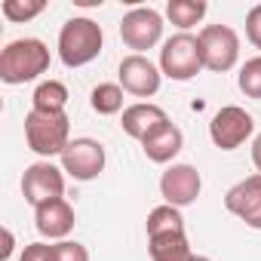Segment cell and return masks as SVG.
I'll use <instances>...</instances> for the list:
<instances>
[{
  "instance_id": "6da1fadb",
  "label": "cell",
  "mask_w": 261,
  "mask_h": 261,
  "mask_svg": "<svg viewBox=\"0 0 261 261\" xmlns=\"http://www.w3.org/2000/svg\"><path fill=\"white\" fill-rule=\"evenodd\" d=\"M49 68V49L37 37H22L7 43L0 53V80L4 83H28L46 74Z\"/></svg>"
},
{
  "instance_id": "7a4b0ae2",
  "label": "cell",
  "mask_w": 261,
  "mask_h": 261,
  "mask_svg": "<svg viewBox=\"0 0 261 261\" xmlns=\"http://www.w3.org/2000/svg\"><path fill=\"white\" fill-rule=\"evenodd\" d=\"M101 43H105V34L92 19H83V16L68 19L59 31V59L68 68H83L92 59H98Z\"/></svg>"
},
{
  "instance_id": "3957f363",
  "label": "cell",
  "mask_w": 261,
  "mask_h": 261,
  "mask_svg": "<svg viewBox=\"0 0 261 261\" xmlns=\"http://www.w3.org/2000/svg\"><path fill=\"white\" fill-rule=\"evenodd\" d=\"M25 139L28 148L40 157L65 154V148L71 145V120L68 114H46L31 108L25 117Z\"/></svg>"
},
{
  "instance_id": "277c9868",
  "label": "cell",
  "mask_w": 261,
  "mask_h": 261,
  "mask_svg": "<svg viewBox=\"0 0 261 261\" xmlns=\"http://www.w3.org/2000/svg\"><path fill=\"white\" fill-rule=\"evenodd\" d=\"M197 43H200L203 68H209L215 74L230 71L240 59V37L230 25H206L197 34Z\"/></svg>"
},
{
  "instance_id": "5b68a950",
  "label": "cell",
  "mask_w": 261,
  "mask_h": 261,
  "mask_svg": "<svg viewBox=\"0 0 261 261\" xmlns=\"http://www.w3.org/2000/svg\"><path fill=\"white\" fill-rule=\"evenodd\" d=\"M160 71L172 80H191L203 71V59H200V43L191 34H175L163 43L160 49Z\"/></svg>"
},
{
  "instance_id": "8992f818",
  "label": "cell",
  "mask_w": 261,
  "mask_h": 261,
  "mask_svg": "<svg viewBox=\"0 0 261 261\" xmlns=\"http://www.w3.org/2000/svg\"><path fill=\"white\" fill-rule=\"evenodd\" d=\"M120 37L129 49H136V56H142L145 49L157 46L163 37V16L151 7H136L129 10L120 22Z\"/></svg>"
},
{
  "instance_id": "52a82bcc",
  "label": "cell",
  "mask_w": 261,
  "mask_h": 261,
  "mask_svg": "<svg viewBox=\"0 0 261 261\" xmlns=\"http://www.w3.org/2000/svg\"><path fill=\"white\" fill-rule=\"evenodd\" d=\"M65 169L53 166L49 160H40V163H31L22 175V194L25 200L37 209L49 200H59L65 194Z\"/></svg>"
},
{
  "instance_id": "ba28073f",
  "label": "cell",
  "mask_w": 261,
  "mask_h": 261,
  "mask_svg": "<svg viewBox=\"0 0 261 261\" xmlns=\"http://www.w3.org/2000/svg\"><path fill=\"white\" fill-rule=\"evenodd\" d=\"M252 129H255L252 114H246V111L237 108V105H227V108H221V111L212 117L209 136H212L215 148H221V151H237V148L252 136Z\"/></svg>"
},
{
  "instance_id": "9c48e42d",
  "label": "cell",
  "mask_w": 261,
  "mask_h": 261,
  "mask_svg": "<svg viewBox=\"0 0 261 261\" xmlns=\"http://www.w3.org/2000/svg\"><path fill=\"white\" fill-rule=\"evenodd\" d=\"M62 169L77 181H92L105 169V148L95 139H74L62 154Z\"/></svg>"
},
{
  "instance_id": "30bf717a",
  "label": "cell",
  "mask_w": 261,
  "mask_h": 261,
  "mask_svg": "<svg viewBox=\"0 0 261 261\" xmlns=\"http://www.w3.org/2000/svg\"><path fill=\"white\" fill-rule=\"evenodd\" d=\"M120 86H123V92H129V95H139V98H148V95H154L157 89H160V80H163V71L151 62V59H145V56H126L123 62H120Z\"/></svg>"
},
{
  "instance_id": "8fae6325",
  "label": "cell",
  "mask_w": 261,
  "mask_h": 261,
  "mask_svg": "<svg viewBox=\"0 0 261 261\" xmlns=\"http://www.w3.org/2000/svg\"><path fill=\"white\" fill-rule=\"evenodd\" d=\"M200 188H203V178L200 172L191 166V163H175L163 172L160 178V194L169 206L181 209V206H191L197 197H200Z\"/></svg>"
},
{
  "instance_id": "7c38bea8",
  "label": "cell",
  "mask_w": 261,
  "mask_h": 261,
  "mask_svg": "<svg viewBox=\"0 0 261 261\" xmlns=\"http://www.w3.org/2000/svg\"><path fill=\"white\" fill-rule=\"evenodd\" d=\"M224 206L240 221H246L249 227L261 230V175H249V178L237 181L224 194Z\"/></svg>"
},
{
  "instance_id": "4fadbf2b",
  "label": "cell",
  "mask_w": 261,
  "mask_h": 261,
  "mask_svg": "<svg viewBox=\"0 0 261 261\" xmlns=\"http://www.w3.org/2000/svg\"><path fill=\"white\" fill-rule=\"evenodd\" d=\"M34 221H37L40 237H49V240L62 243L71 233V227H74V209H71V203L65 197H59V200H49V203L37 206L34 209Z\"/></svg>"
},
{
  "instance_id": "5bb4252c",
  "label": "cell",
  "mask_w": 261,
  "mask_h": 261,
  "mask_svg": "<svg viewBox=\"0 0 261 261\" xmlns=\"http://www.w3.org/2000/svg\"><path fill=\"white\" fill-rule=\"evenodd\" d=\"M163 123H169V117H166V111L160 108V105H151V101H139V105H129L126 111H123V133L126 136H133V139H139V142H145L154 129H160Z\"/></svg>"
},
{
  "instance_id": "9a60e30c",
  "label": "cell",
  "mask_w": 261,
  "mask_h": 261,
  "mask_svg": "<svg viewBox=\"0 0 261 261\" xmlns=\"http://www.w3.org/2000/svg\"><path fill=\"white\" fill-rule=\"evenodd\" d=\"M181 145H185V136H181V129L175 123H163L160 129H154V133L142 142L145 157L151 163H169L181 151Z\"/></svg>"
},
{
  "instance_id": "2e32d148",
  "label": "cell",
  "mask_w": 261,
  "mask_h": 261,
  "mask_svg": "<svg viewBox=\"0 0 261 261\" xmlns=\"http://www.w3.org/2000/svg\"><path fill=\"white\" fill-rule=\"evenodd\" d=\"M148 249H151V261H197V255L191 252L188 233H160V237H148Z\"/></svg>"
},
{
  "instance_id": "e0dca14e",
  "label": "cell",
  "mask_w": 261,
  "mask_h": 261,
  "mask_svg": "<svg viewBox=\"0 0 261 261\" xmlns=\"http://www.w3.org/2000/svg\"><path fill=\"white\" fill-rule=\"evenodd\" d=\"M206 0H169L166 4V16H169V22L172 25H178L185 34H188V28H194L197 22H203V16H206Z\"/></svg>"
},
{
  "instance_id": "ac0fdd59",
  "label": "cell",
  "mask_w": 261,
  "mask_h": 261,
  "mask_svg": "<svg viewBox=\"0 0 261 261\" xmlns=\"http://www.w3.org/2000/svg\"><path fill=\"white\" fill-rule=\"evenodd\" d=\"M31 105L34 111H46V114H65V105H68V89L65 83L59 80H46L34 89L31 95Z\"/></svg>"
},
{
  "instance_id": "d6986e66",
  "label": "cell",
  "mask_w": 261,
  "mask_h": 261,
  "mask_svg": "<svg viewBox=\"0 0 261 261\" xmlns=\"http://www.w3.org/2000/svg\"><path fill=\"white\" fill-rule=\"evenodd\" d=\"M89 105L101 117L120 114L123 111V86H117V83H98L92 89V95H89Z\"/></svg>"
},
{
  "instance_id": "ffe728a7",
  "label": "cell",
  "mask_w": 261,
  "mask_h": 261,
  "mask_svg": "<svg viewBox=\"0 0 261 261\" xmlns=\"http://www.w3.org/2000/svg\"><path fill=\"white\" fill-rule=\"evenodd\" d=\"M178 230H185V218H181V212L175 209V206H157V209H151V215H148V237H160V233H178Z\"/></svg>"
},
{
  "instance_id": "44dd1931",
  "label": "cell",
  "mask_w": 261,
  "mask_h": 261,
  "mask_svg": "<svg viewBox=\"0 0 261 261\" xmlns=\"http://www.w3.org/2000/svg\"><path fill=\"white\" fill-rule=\"evenodd\" d=\"M0 10H4V16L10 22H28L34 16H40L46 10V4H43V0H4Z\"/></svg>"
},
{
  "instance_id": "7402d4cb",
  "label": "cell",
  "mask_w": 261,
  "mask_h": 261,
  "mask_svg": "<svg viewBox=\"0 0 261 261\" xmlns=\"http://www.w3.org/2000/svg\"><path fill=\"white\" fill-rule=\"evenodd\" d=\"M237 83H240V89H243L249 98H261V56L249 59V62L240 68Z\"/></svg>"
},
{
  "instance_id": "603a6c76",
  "label": "cell",
  "mask_w": 261,
  "mask_h": 261,
  "mask_svg": "<svg viewBox=\"0 0 261 261\" xmlns=\"http://www.w3.org/2000/svg\"><path fill=\"white\" fill-rule=\"evenodd\" d=\"M53 249H56V261H89V252H86V246H80V243L62 240V243H56Z\"/></svg>"
},
{
  "instance_id": "cb8c5ba5",
  "label": "cell",
  "mask_w": 261,
  "mask_h": 261,
  "mask_svg": "<svg viewBox=\"0 0 261 261\" xmlns=\"http://www.w3.org/2000/svg\"><path fill=\"white\" fill-rule=\"evenodd\" d=\"M246 37L255 49H261V4L252 7L249 16H246Z\"/></svg>"
},
{
  "instance_id": "d4e9b609",
  "label": "cell",
  "mask_w": 261,
  "mask_h": 261,
  "mask_svg": "<svg viewBox=\"0 0 261 261\" xmlns=\"http://www.w3.org/2000/svg\"><path fill=\"white\" fill-rule=\"evenodd\" d=\"M19 261H56V249L46 243H31V246H25Z\"/></svg>"
},
{
  "instance_id": "484cf974",
  "label": "cell",
  "mask_w": 261,
  "mask_h": 261,
  "mask_svg": "<svg viewBox=\"0 0 261 261\" xmlns=\"http://www.w3.org/2000/svg\"><path fill=\"white\" fill-rule=\"evenodd\" d=\"M252 163H255V169H258V175H261V133H258L255 142H252Z\"/></svg>"
},
{
  "instance_id": "4316f807",
  "label": "cell",
  "mask_w": 261,
  "mask_h": 261,
  "mask_svg": "<svg viewBox=\"0 0 261 261\" xmlns=\"http://www.w3.org/2000/svg\"><path fill=\"white\" fill-rule=\"evenodd\" d=\"M4 237H7V246H4V258H10V255H13V230H7Z\"/></svg>"
},
{
  "instance_id": "83f0119b",
  "label": "cell",
  "mask_w": 261,
  "mask_h": 261,
  "mask_svg": "<svg viewBox=\"0 0 261 261\" xmlns=\"http://www.w3.org/2000/svg\"><path fill=\"white\" fill-rule=\"evenodd\" d=\"M197 261H209V258H203V255H197Z\"/></svg>"
}]
</instances>
